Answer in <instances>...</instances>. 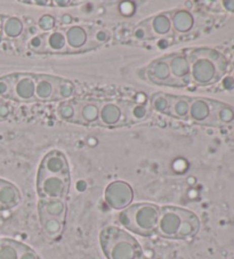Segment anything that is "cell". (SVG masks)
Returning a JSON list of instances; mask_svg holds the SVG:
<instances>
[{
    "instance_id": "6da1fadb",
    "label": "cell",
    "mask_w": 234,
    "mask_h": 259,
    "mask_svg": "<svg viewBox=\"0 0 234 259\" xmlns=\"http://www.w3.org/2000/svg\"><path fill=\"white\" fill-rule=\"evenodd\" d=\"M190 63L191 82L211 86L224 78L228 71V61L222 53L213 48L197 47L186 52Z\"/></svg>"
},
{
    "instance_id": "7a4b0ae2",
    "label": "cell",
    "mask_w": 234,
    "mask_h": 259,
    "mask_svg": "<svg viewBox=\"0 0 234 259\" xmlns=\"http://www.w3.org/2000/svg\"><path fill=\"white\" fill-rule=\"evenodd\" d=\"M199 230L200 221L194 212L174 205L160 208L155 232L163 238L186 240L197 235Z\"/></svg>"
},
{
    "instance_id": "3957f363",
    "label": "cell",
    "mask_w": 234,
    "mask_h": 259,
    "mask_svg": "<svg viewBox=\"0 0 234 259\" xmlns=\"http://www.w3.org/2000/svg\"><path fill=\"white\" fill-rule=\"evenodd\" d=\"M100 242L107 259H138L144 254L137 240L116 226L104 227L100 233Z\"/></svg>"
},
{
    "instance_id": "277c9868",
    "label": "cell",
    "mask_w": 234,
    "mask_h": 259,
    "mask_svg": "<svg viewBox=\"0 0 234 259\" xmlns=\"http://www.w3.org/2000/svg\"><path fill=\"white\" fill-rule=\"evenodd\" d=\"M188 120L201 126H226L234 121V109L210 98L192 97Z\"/></svg>"
},
{
    "instance_id": "5b68a950",
    "label": "cell",
    "mask_w": 234,
    "mask_h": 259,
    "mask_svg": "<svg viewBox=\"0 0 234 259\" xmlns=\"http://www.w3.org/2000/svg\"><path fill=\"white\" fill-rule=\"evenodd\" d=\"M160 207L150 202L130 204L119 213L118 221L126 230L135 234L148 236L157 231Z\"/></svg>"
},
{
    "instance_id": "8992f818",
    "label": "cell",
    "mask_w": 234,
    "mask_h": 259,
    "mask_svg": "<svg viewBox=\"0 0 234 259\" xmlns=\"http://www.w3.org/2000/svg\"><path fill=\"white\" fill-rule=\"evenodd\" d=\"M71 176H56L49 174H37V192L40 199H62L70 192Z\"/></svg>"
},
{
    "instance_id": "52a82bcc",
    "label": "cell",
    "mask_w": 234,
    "mask_h": 259,
    "mask_svg": "<svg viewBox=\"0 0 234 259\" xmlns=\"http://www.w3.org/2000/svg\"><path fill=\"white\" fill-rule=\"evenodd\" d=\"M12 84V100L31 103L35 102V74L13 73L7 75Z\"/></svg>"
},
{
    "instance_id": "ba28073f",
    "label": "cell",
    "mask_w": 234,
    "mask_h": 259,
    "mask_svg": "<svg viewBox=\"0 0 234 259\" xmlns=\"http://www.w3.org/2000/svg\"><path fill=\"white\" fill-rule=\"evenodd\" d=\"M106 203L114 210H124L132 204L134 200V191L128 183L115 181L106 186L104 192Z\"/></svg>"
},
{
    "instance_id": "9c48e42d",
    "label": "cell",
    "mask_w": 234,
    "mask_h": 259,
    "mask_svg": "<svg viewBox=\"0 0 234 259\" xmlns=\"http://www.w3.org/2000/svg\"><path fill=\"white\" fill-rule=\"evenodd\" d=\"M145 78L150 82L159 86L181 88L170 71L169 55L152 61L145 68Z\"/></svg>"
},
{
    "instance_id": "30bf717a",
    "label": "cell",
    "mask_w": 234,
    "mask_h": 259,
    "mask_svg": "<svg viewBox=\"0 0 234 259\" xmlns=\"http://www.w3.org/2000/svg\"><path fill=\"white\" fill-rule=\"evenodd\" d=\"M69 53L85 52L95 47L92 44V28L84 24H73L64 29Z\"/></svg>"
},
{
    "instance_id": "8fae6325",
    "label": "cell",
    "mask_w": 234,
    "mask_h": 259,
    "mask_svg": "<svg viewBox=\"0 0 234 259\" xmlns=\"http://www.w3.org/2000/svg\"><path fill=\"white\" fill-rule=\"evenodd\" d=\"M98 124L109 128L126 126L125 102L116 100L101 101Z\"/></svg>"
},
{
    "instance_id": "7c38bea8",
    "label": "cell",
    "mask_w": 234,
    "mask_h": 259,
    "mask_svg": "<svg viewBox=\"0 0 234 259\" xmlns=\"http://www.w3.org/2000/svg\"><path fill=\"white\" fill-rule=\"evenodd\" d=\"M75 108L74 123L84 124V126H94L98 124L100 118V104L101 101L94 98H72Z\"/></svg>"
},
{
    "instance_id": "4fadbf2b",
    "label": "cell",
    "mask_w": 234,
    "mask_h": 259,
    "mask_svg": "<svg viewBox=\"0 0 234 259\" xmlns=\"http://www.w3.org/2000/svg\"><path fill=\"white\" fill-rule=\"evenodd\" d=\"M38 171L56 176H71L65 154L58 150H53L45 155L39 164Z\"/></svg>"
},
{
    "instance_id": "5bb4252c",
    "label": "cell",
    "mask_w": 234,
    "mask_h": 259,
    "mask_svg": "<svg viewBox=\"0 0 234 259\" xmlns=\"http://www.w3.org/2000/svg\"><path fill=\"white\" fill-rule=\"evenodd\" d=\"M169 68L174 79L178 82L179 87H185L191 83L190 63H188L186 52H178L170 54Z\"/></svg>"
},
{
    "instance_id": "9a60e30c",
    "label": "cell",
    "mask_w": 234,
    "mask_h": 259,
    "mask_svg": "<svg viewBox=\"0 0 234 259\" xmlns=\"http://www.w3.org/2000/svg\"><path fill=\"white\" fill-rule=\"evenodd\" d=\"M60 78L49 74H35V102H55Z\"/></svg>"
},
{
    "instance_id": "2e32d148",
    "label": "cell",
    "mask_w": 234,
    "mask_h": 259,
    "mask_svg": "<svg viewBox=\"0 0 234 259\" xmlns=\"http://www.w3.org/2000/svg\"><path fill=\"white\" fill-rule=\"evenodd\" d=\"M143 23L145 24L151 39L168 37L174 32L172 26V13L169 12L157 14L144 21Z\"/></svg>"
},
{
    "instance_id": "e0dca14e",
    "label": "cell",
    "mask_w": 234,
    "mask_h": 259,
    "mask_svg": "<svg viewBox=\"0 0 234 259\" xmlns=\"http://www.w3.org/2000/svg\"><path fill=\"white\" fill-rule=\"evenodd\" d=\"M21 202V192L11 182L0 180V211L10 210Z\"/></svg>"
},
{
    "instance_id": "ac0fdd59",
    "label": "cell",
    "mask_w": 234,
    "mask_h": 259,
    "mask_svg": "<svg viewBox=\"0 0 234 259\" xmlns=\"http://www.w3.org/2000/svg\"><path fill=\"white\" fill-rule=\"evenodd\" d=\"M39 215L56 218V220L64 222L66 217V203L62 199H40Z\"/></svg>"
},
{
    "instance_id": "d6986e66",
    "label": "cell",
    "mask_w": 234,
    "mask_h": 259,
    "mask_svg": "<svg viewBox=\"0 0 234 259\" xmlns=\"http://www.w3.org/2000/svg\"><path fill=\"white\" fill-rule=\"evenodd\" d=\"M126 124H136L144 121L150 115V108L144 103L125 102Z\"/></svg>"
},
{
    "instance_id": "ffe728a7",
    "label": "cell",
    "mask_w": 234,
    "mask_h": 259,
    "mask_svg": "<svg viewBox=\"0 0 234 259\" xmlns=\"http://www.w3.org/2000/svg\"><path fill=\"white\" fill-rule=\"evenodd\" d=\"M172 26L174 32L188 33L194 28V17L186 10H176L172 12Z\"/></svg>"
},
{
    "instance_id": "44dd1931",
    "label": "cell",
    "mask_w": 234,
    "mask_h": 259,
    "mask_svg": "<svg viewBox=\"0 0 234 259\" xmlns=\"http://www.w3.org/2000/svg\"><path fill=\"white\" fill-rule=\"evenodd\" d=\"M192 97L170 95L169 117L179 120H188Z\"/></svg>"
},
{
    "instance_id": "7402d4cb",
    "label": "cell",
    "mask_w": 234,
    "mask_h": 259,
    "mask_svg": "<svg viewBox=\"0 0 234 259\" xmlns=\"http://www.w3.org/2000/svg\"><path fill=\"white\" fill-rule=\"evenodd\" d=\"M46 53H54V54L69 53L64 30H54L46 33Z\"/></svg>"
},
{
    "instance_id": "603a6c76",
    "label": "cell",
    "mask_w": 234,
    "mask_h": 259,
    "mask_svg": "<svg viewBox=\"0 0 234 259\" xmlns=\"http://www.w3.org/2000/svg\"><path fill=\"white\" fill-rule=\"evenodd\" d=\"M3 28L2 33L8 39H16L22 35L24 31V24L21 19L16 16H2Z\"/></svg>"
},
{
    "instance_id": "cb8c5ba5",
    "label": "cell",
    "mask_w": 234,
    "mask_h": 259,
    "mask_svg": "<svg viewBox=\"0 0 234 259\" xmlns=\"http://www.w3.org/2000/svg\"><path fill=\"white\" fill-rule=\"evenodd\" d=\"M40 223H42L44 233L51 239H55L57 236H60L63 229H64V222L58 221L56 218L40 215Z\"/></svg>"
},
{
    "instance_id": "d4e9b609",
    "label": "cell",
    "mask_w": 234,
    "mask_h": 259,
    "mask_svg": "<svg viewBox=\"0 0 234 259\" xmlns=\"http://www.w3.org/2000/svg\"><path fill=\"white\" fill-rule=\"evenodd\" d=\"M22 244L12 239H0V259H19Z\"/></svg>"
},
{
    "instance_id": "484cf974",
    "label": "cell",
    "mask_w": 234,
    "mask_h": 259,
    "mask_svg": "<svg viewBox=\"0 0 234 259\" xmlns=\"http://www.w3.org/2000/svg\"><path fill=\"white\" fill-rule=\"evenodd\" d=\"M151 108L160 114L169 115L170 94L155 93L151 96Z\"/></svg>"
},
{
    "instance_id": "4316f807",
    "label": "cell",
    "mask_w": 234,
    "mask_h": 259,
    "mask_svg": "<svg viewBox=\"0 0 234 259\" xmlns=\"http://www.w3.org/2000/svg\"><path fill=\"white\" fill-rule=\"evenodd\" d=\"M75 95V86L71 80L60 78L57 84L56 101H67L73 98Z\"/></svg>"
},
{
    "instance_id": "83f0119b",
    "label": "cell",
    "mask_w": 234,
    "mask_h": 259,
    "mask_svg": "<svg viewBox=\"0 0 234 259\" xmlns=\"http://www.w3.org/2000/svg\"><path fill=\"white\" fill-rule=\"evenodd\" d=\"M57 115L63 121L74 123L75 120V108L73 100L63 101L57 106Z\"/></svg>"
},
{
    "instance_id": "f1b7e54d",
    "label": "cell",
    "mask_w": 234,
    "mask_h": 259,
    "mask_svg": "<svg viewBox=\"0 0 234 259\" xmlns=\"http://www.w3.org/2000/svg\"><path fill=\"white\" fill-rule=\"evenodd\" d=\"M111 39L110 31L105 29H94L92 28V44L94 47L100 46V45L109 42Z\"/></svg>"
},
{
    "instance_id": "f546056e",
    "label": "cell",
    "mask_w": 234,
    "mask_h": 259,
    "mask_svg": "<svg viewBox=\"0 0 234 259\" xmlns=\"http://www.w3.org/2000/svg\"><path fill=\"white\" fill-rule=\"evenodd\" d=\"M29 48L35 53H46V33L33 35L29 41Z\"/></svg>"
},
{
    "instance_id": "4dcf8cb0",
    "label": "cell",
    "mask_w": 234,
    "mask_h": 259,
    "mask_svg": "<svg viewBox=\"0 0 234 259\" xmlns=\"http://www.w3.org/2000/svg\"><path fill=\"white\" fill-rule=\"evenodd\" d=\"M38 26L44 33L52 32V31H54V29H55V26H56L55 17L49 15V14L42 16L38 21Z\"/></svg>"
},
{
    "instance_id": "1f68e13d",
    "label": "cell",
    "mask_w": 234,
    "mask_h": 259,
    "mask_svg": "<svg viewBox=\"0 0 234 259\" xmlns=\"http://www.w3.org/2000/svg\"><path fill=\"white\" fill-rule=\"evenodd\" d=\"M0 98L12 100V84L7 75L0 78Z\"/></svg>"
},
{
    "instance_id": "d6a6232c",
    "label": "cell",
    "mask_w": 234,
    "mask_h": 259,
    "mask_svg": "<svg viewBox=\"0 0 234 259\" xmlns=\"http://www.w3.org/2000/svg\"><path fill=\"white\" fill-rule=\"evenodd\" d=\"M12 105L6 100L0 98V121H5L12 115Z\"/></svg>"
},
{
    "instance_id": "836d02e7",
    "label": "cell",
    "mask_w": 234,
    "mask_h": 259,
    "mask_svg": "<svg viewBox=\"0 0 234 259\" xmlns=\"http://www.w3.org/2000/svg\"><path fill=\"white\" fill-rule=\"evenodd\" d=\"M134 37L136 38V39H138V40H148V39H151L150 38V34H148V31H147V29H146V26H145V24L143 23H139L136 28L134 29Z\"/></svg>"
},
{
    "instance_id": "e575fe53",
    "label": "cell",
    "mask_w": 234,
    "mask_h": 259,
    "mask_svg": "<svg viewBox=\"0 0 234 259\" xmlns=\"http://www.w3.org/2000/svg\"><path fill=\"white\" fill-rule=\"evenodd\" d=\"M19 259H40V258L33 249H31L30 247H28V245H25V244H22Z\"/></svg>"
},
{
    "instance_id": "d590c367",
    "label": "cell",
    "mask_w": 234,
    "mask_h": 259,
    "mask_svg": "<svg viewBox=\"0 0 234 259\" xmlns=\"http://www.w3.org/2000/svg\"><path fill=\"white\" fill-rule=\"evenodd\" d=\"M220 5H222L223 10L234 13V0H231V2H222Z\"/></svg>"
},
{
    "instance_id": "8d00e7d4",
    "label": "cell",
    "mask_w": 234,
    "mask_h": 259,
    "mask_svg": "<svg viewBox=\"0 0 234 259\" xmlns=\"http://www.w3.org/2000/svg\"><path fill=\"white\" fill-rule=\"evenodd\" d=\"M62 23L63 24H70L71 23V17L69 15H64L62 17Z\"/></svg>"
},
{
    "instance_id": "74e56055",
    "label": "cell",
    "mask_w": 234,
    "mask_h": 259,
    "mask_svg": "<svg viewBox=\"0 0 234 259\" xmlns=\"http://www.w3.org/2000/svg\"><path fill=\"white\" fill-rule=\"evenodd\" d=\"M55 4H57V5H63L62 7H65L64 5H69V2H56Z\"/></svg>"
},
{
    "instance_id": "f35d334b",
    "label": "cell",
    "mask_w": 234,
    "mask_h": 259,
    "mask_svg": "<svg viewBox=\"0 0 234 259\" xmlns=\"http://www.w3.org/2000/svg\"><path fill=\"white\" fill-rule=\"evenodd\" d=\"M2 28H3V19H2V15H0V33H2Z\"/></svg>"
},
{
    "instance_id": "ab89813d",
    "label": "cell",
    "mask_w": 234,
    "mask_h": 259,
    "mask_svg": "<svg viewBox=\"0 0 234 259\" xmlns=\"http://www.w3.org/2000/svg\"><path fill=\"white\" fill-rule=\"evenodd\" d=\"M138 259H148L147 257H145V256H144V254H143V256L141 257V258H138Z\"/></svg>"
},
{
    "instance_id": "60d3db41",
    "label": "cell",
    "mask_w": 234,
    "mask_h": 259,
    "mask_svg": "<svg viewBox=\"0 0 234 259\" xmlns=\"http://www.w3.org/2000/svg\"><path fill=\"white\" fill-rule=\"evenodd\" d=\"M231 78H232V80H233V82H234V72H233V74H232V77H231Z\"/></svg>"
}]
</instances>
